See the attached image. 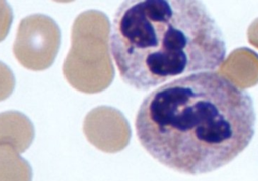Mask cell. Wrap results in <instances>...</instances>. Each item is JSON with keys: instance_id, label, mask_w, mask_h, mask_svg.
Masks as SVG:
<instances>
[{"instance_id": "277c9868", "label": "cell", "mask_w": 258, "mask_h": 181, "mask_svg": "<svg viewBox=\"0 0 258 181\" xmlns=\"http://www.w3.org/2000/svg\"><path fill=\"white\" fill-rule=\"evenodd\" d=\"M61 40L57 23L44 14L24 17L17 28L13 54L27 69L40 71L53 63Z\"/></svg>"}, {"instance_id": "8fae6325", "label": "cell", "mask_w": 258, "mask_h": 181, "mask_svg": "<svg viewBox=\"0 0 258 181\" xmlns=\"http://www.w3.org/2000/svg\"><path fill=\"white\" fill-rule=\"evenodd\" d=\"M248 41L258 48V18L248 28Z\"/></svg>"}, {"instance_id": "3957f363", "label": "cell", "mask_w": 258, "mask_h": 181, "mask_svg": "<svg viewBox=\"0 0 258 181\" xmlns=\"http://www.w3.org/2000/svg\"><path fill=\"white\" fill-rule=\"evenodd\" d=\"M109 18L104 12L80 13L72 26L71 48L63 63V75L77 90L97 94L113 81L115 69L110 51Z\"/></svg>"}, {"instance_id": "ba28073f", "label": "cell", "mask_w": 258, "mask_h": 181, "mask_svg": "<svg viewBox=\"0 0 258 181\" xmlns=\"http://www.w3.org/2000/svg\"><path fill=\"white\" fill-rule=\"evenodd\" d=\"M29 163L8 145L0 146V181H31Z\"/></svg>"}, {"instance_id": "6da1fadb", "label": "cell", "mask_w": 258, "mask_h": 181, "mask_svg": "<svg viewBox=\"0 0 258 181\" xmlns=\"http://www.w3.org/2000/svg\"><path fill=\"white\" fill-rule=\"evenodd\" d=\"M256 115L250 95L217 71L173 79L151 92L136 115L145 151L177 172L198 175L233 161L250 144Z\"/></svg>"}, {"instance_id": "5b68a950", "label": "cell", "mask_w": 258, "mask_h": 181, "mask_svg": "<svg viewBox=\"0 0 258 181\" xmlns=\"http://www.w3.org/2000/svg\"><path fill=\"white\" fill-rule=\"evenodd\" d=\"M83 131L87 140L105 153L122 151L131 139V128L125 116L108 106L91 110L84 119Z\"/></svg>"}, {"instance_id": "7a4b0ae2", "label": "cell", "mask_w": 258, "mask_h": 181, "mask_svg": "<svg viewBox=\"0 0 258 181\" xmlns=\"http://www.w3.org/2000/svg\"><path fill=\"white\" fill-rule=\"evenodd\" d=\"M111 53L128 85L148 90L225 60L223 34L198 0H127L112 22Z\"/></svg>"}, {"instance_id": "52a82bcc", "label": "cell", "mask_w": 258, "mask_h": 181, "mask_svg": "<svg viewBox=\"0 0 258 181\" xmlns=\"http://www.w3.org/2000/svg\"><path fill=\"white\" fill-rule=\"evenodd\" d=\"M34 139V127L22 113H0V146L8 145L18 153L25 152Z\"/></svg>"}, {"instance_id": "8992f818", "label": "cell", "mask_w": 258, "mask_h": 181, "mask_svg": "<svg viewBox=\"0 0 258 181\" xmlns=\"http://www.w3.org/2000/svg\"><path fill=\"white\" fill-rule=\"evenodd\" d=\"M219 69L240 88L251 87L258 82V55L246 47L235 49Z\"/></svg>"}, {"instance_id": "9c48e42d", "label": "cell", "mask_w": 258, "mask_h": 181, "mask_svg": "<svg viewBox=\"0 0 258 181\" xmlns=\"http://www.w3.org/2000/svg\"><path fill=\"white\" fill-rule=\"evenodd\" d=\"M15 78L12 70L0 61V102L6 100L13 92Z\"/></svg>"}, {"instance_id": "30bf717a", "label": "cell", "mask_w": 258, "mask_h": 181, "mask_svg": "<svg viewBox=\"0 0 258 181\" xmlns=\"http://www.w3.org/2000/svg\"><path fill=\"white\" fill-rule=\"evenodd\" d=\"M13 20L12 9L6 1H0V42L7 36Z\"/></svg>"}]
</instances>
